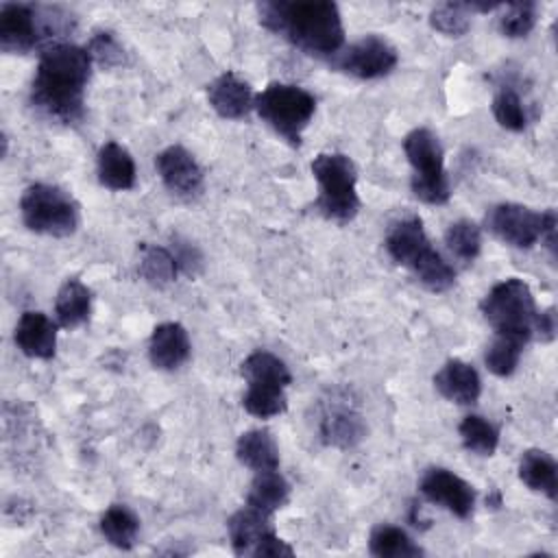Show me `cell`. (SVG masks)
Instances as JSON below:
<instances>
[{
	"instance_id": "cell-5",
	"label": "cell",
	"mask_w": 558,
	"mask_h": 558,
	"mask_svg": "<svg viewBox=\"0 0 558 558\" xmlns=\"http://www.w3.org/2000/svg\"><path fill=\"white\" fill-rule=\"evenodd\" d=\"M318 183V198L314 207L333 222H351L360 211V196L355 190L357 168L344 153H320L310 163Z\"/></svg>"
},
{
	"instance_id": "cell-20",
	"label": "cell",
	"mask_w": 558,
	"mask_h": 558,
	"mask_svg": "<svg viewBox=\"0 0 558 558\" xmlns=\"http://www.w3.org/2000/svg\"><path fill=\"white\" fill-rule=\"evenodd\" d=\"M240 375L246 379L248 386H259V388H281L286 390L292 381V375L281 357H277L270 351H253L251 355L244 357L240 364Z\"/></svg>"
},
{
	"instance_id": "cell-33",
	"label": "cell",
	"mask_w": 558,
	"mask_h": 558,
	"mask_svg": "<svg viewBox=\"0 0 558 558\" xmlns=\"http://www.w3.org/2000/svg\"><path fill=\"white\" fill-rule=\"evenodd\" d=\"M493 116L497 120V124L506 131H523L527 126V113L525 107L521 102V96L510 89V87H501L495 98H493Z\"/></svg>"
},
{
	"instance_id": "cell-16",
	"label": "cell",
	"mask_w": 558,
	"mask_h": 558,
	"mask_svg": "<svg viewBox=\"0 0 558 558\" xmlns=\"http://www.w3.org/2000/svg\"><path fill=\"white\" fill-rule=\"evenodd\" d=\"M192 344L181 323H161L153 329L148 342L150 364L159 371H177L190 360Z\"/></svg>"
},
{
	"instance_id": "cell-27",
	"label": "cell",
	"mask_w": 558,
	"mask_h": 558,
	"mask_svg": "<svg viewBox=\"0 0 558 558\" xmlns=\"http://www.w3.org/2000/svg\"><path fill=\"white\" fill-rule=\"evenodd\" d=\"M100 532L113 547L131 549L140 534V519L129 506L113 504L100 517Z\"/></svg>"
},
{
	"instance_id": "cell-31",
	"label": "cell",
	"mask_w": 558,
	"mask_h": 558,
	"mask_svg": "<svg viewBox=\"0 0 558 558\" xmlns=\"http://www.w3.org/2000/svg\"><path fill=\"white\" fill-rule=\"evenodd\" d=\"M445 244L453 257L469 264L482 251V229L473 220H456L445 231Z\"/></svg>"
},
{
	"instance_id": "cell-35",
	"label": "cell",
	"mask_w": 558,
	"mask_h": 558,
	"mask_svg": "<svg viewBox=\"0 0 558 558\" xmlns=\"http://www.w3.org/2000/svg\"><path fill=\"white\" fill-rule=\"evenodd\" d=\"M536 24V2H510L499 17V31L504 37L519 39L532 33Z\"/></svg>"
},
{
	"instance_id": "cell-21",
	"label": "cell",
	"mask_w": 558,
	"mask_h": 558,
	"mask_svg": "<svg viewBox=\"0 0 558 558\" xmlns=\"http://www.w3.org/2000/svg\"><path fill=\"white\" fill-rule=\"evenodd\" d=\"M519 480L536 493L549 499L558 495V464L543 449H527L519 460Z\"/></svg>"
},
{
	"instance_id": "cell-10",
	"label": "cell",
	"mask_w": 558,
	"mask_h": 558,
	"mask_svg": "<svg viewBox=\"0 0 558 558\" xmlns=\"http://www.w3.org/2000/svg\"><path fill=\"white\" fill-rule=\"evenodd\" d=\"M397 61H399V54L388 39L379 35H364L362 39L336 52L331 57V68L349 76L371 81V78H381L390 74Z\"/></svg>"
},
{
	"instance_id": "cell-17",
	"label": "cell",
	"mask_w": 558,
	"mask_h": 558,
	"mask_svg": "<svg viewBox=\"0 0 558 558\" xmlns=\"http://www.w3.org/2000/svg\"><path fill=\"white\" fill-rule=\"evenodd\" d=\"M434 388L451 403L471 405L482 395V379L469 362L451 357L434 375Z\"/></svg>"
},
{
	"instance_id": "cell-26",
	"label": "cell",
	"mask_w": 558,
	"mask_h": 558,
	"mask_svg": "<svg viewBox=\"0 0 558 558\" xmlns=\"http://www.w3.org/2000/svg\"><path fill=\"white\" fill-rule=\"evenodd\" d=\"M368 551L377 558H416L425 554L405 530L390 523H379L371 530Z\"/></svg>"
},
{
	"instance_id": "cell-37",
	"label": "cell",
	"mask_w": 558,
	"mask_h": 558,
	"mask_svg": "<svg viewBox=\"0 0 558 558\" xmlns=\"http://www.w3.org/2000/svg\"><path fill=\"white\" fill-rule=\"evenodd\" d=\"M172 255L179 264V270L187 272V275H196V270L203 266V257L198 253L196 246H192L190 242H181V240H174V246H172Z\"/></svg>"
},
{
	"instance_id": "cell-29",
	"label": "cell",
	"mask_w": 558,
	"mask_h": 558,
	"mask_svg": "<svg viewBox=\"0 0 558 558\" xmlns=\"http://www.w3.org/2000/svg\"><path fill=\"white\" fill-rule=\"evenodd\" d=\"M460 440L475 456H493L499 445V429L480 414H469L458 425Z\"/></svg>"
},
{
	"instance_id": "cell-3",
	"label": "cell",
	"mask_w": 558,
	"mask_h": 558,
	"mask_svg": "<svg viewBox=\"0 0 558 558\" xmlns=\"http://www.w3.org/2000/svg\"><path fill=\"white\" fill-rule=\"evenodd\" d=\"M384 246L395 264L408 268L427 290L445 292L456 283V268L432 246L418 216L392 222Z\"/></svg>"
},
{
	"instance_id": "cell-32",
	"label": "cell",
	"mask_w": 558,
	"mask_h": 558,
	"mask_svg": "<svg viewBox=\"0 0 558 558\" xmlns=\"http://www.w3.org/2000/svg\"><path fill=\"white\" fill-rule=\"evenodd\" d=\"M469 2H445L429 11V26L447 37H462L471 28Z\"/></svg>"
},
{
	"instance_id": "cell-30",
	"label": "cell",
	"mask_w": 558,
	"mask_h": 558,
	"mask_svg": "<svg viewBox=\"0 0 558 558\" xmlns=\"http://www.w3.org/2000/svg\"><path fill=\"white\" fill-rule=\"evenodd\" d=\"M525 344L527 342L519 338L495 333V340L486 347V353H484L486 368L497 377H510L519 366Z\"/></svg>"
},
{
	"instance_id": "cell-34",
	"label": "cell",
	"mask_w": 558,
	"mask_h": 558,
	"mask_svg": "<svg viewBox=\"0 0 558 558\" xmlns=\"http://www.w3.org/2000/svg\"><path fill=\"white\" fill-rule=\"evenodd\" d=\"M242 408L257 416V418H270L288 408L286 390L281 388H259V386H248L244 397H242Z\"/></svg>"
},
{
	"instance_id": "cell-36",
	"label": "cell",
	"mask_w": 558,
	"mask_h": 558,
	"mask_svg": "<svg viewBox=\"0 0 558 558\" xmlns=\"http://www.w3.org/2000/svg\"><path fill=\"white\" fill-rule=\"evenodd\" d=\"M87 52L92 61H96L102 68H116L124 63V48L113 37V33H96L87 46Z\"/></svg>"
},
{
	"instance_id": "cell-8",
	"label": "cell",
	"mask_w": 558,
	"mask_h": 558,
	"mask_svg": "<svg viewBox=\"0 0 558 558\" xmlns=\"http://www.w3.org/2000/svg\"><path fill=\"white\" fill-rule=\"evenodd\" d=\"M403 153L414 170L410 181L412 194L427 205H445L451 196V187L438 135L425 126L412 129L403 137Z\"/></svg>"
},
{
	"instance_id": "cell-18",
	"label": "cell",
	"mask_w": 558,
	"mask_h": 558,
	"mask_svg": "<svg viewBox=\"0 0 558 558\" xmlns=\"http://www.w3.org/2000/svg\"><path fill=\"white\" fill-rule=\"evenodd\" d=\"M96 170L100 185H105L107 190L124 192L135 185V161L131 153L118 142H107L100 146L96 157Z\"/></svg>"
},
{
	"instance_id": "cell-15",
	"label": "cell",
	"mask_w": 558,
	"mask_h": 558,
	"mask_svg": "<svg viewBox=\"0 0 558 558\" xmlns=\"http://www.w3.org/2000/svg\"><path fill=\"white\" fill-rule=\"evenodd\" d=\"M13 340L26 357L50 360L57 351V325L44 312L26 310L15 325Z\"/></svg>"
},
{
	"instance_id": "cell-2",
	"label": "cell",
	"mask_w": 558,
	"mask_h": 558,
	"mask_svg": "<svg viewBox=\"0 0 558 558\" xmlns=\"http://www.w3.org/2000/svg\"><path fill=\"white\" fill-rule=\"evenodd\" d=\"M259 24L314 57L342 50L344 26L331 0H270L257 4Z\"/></svg>"
},
{
	"instance_id": "cell-14",
	"label": "cell",
	"mask_w": 558,
	"mask_h": 558,
	"mask_svg": "<svg viewBox=\"0 0 558 558\" xmlns=\"http://www.w3.org/2000/svg\"><path fill=\"white\" fill-rule=\"evenodd\" d=\"M207 100L211 109L225 120H240L248 116L255 105L251 85L235 72H222L207 85Z\"/></svg>"
},
{
	"instance_id": "cell-24",
	"label": "cell",
	"mask_w": 558,
	"mask_h": 558,
	"mask_svg": "<svg viewBox=\"0 0 558 558\" xmlns=\"http://www.w3.org/2000/svg\"><path fill=\"white\" fill-rule=\"evenodd\" d=\"M235 458L253 471H270L279 466V447L268 429H248L235 442Z\"/></svg>"
},
{
	"instance_id": "cell-22",
	"label": "cell",
	"mask_w": 558,
	"mask_h": 558,
	"mask_svg": "<svg viewBox=\"0 0 558 558\" xmlns=\"http://www.w3.org/2000/svg\"><path fill=\"white\" fill-rule=\"evenodd\" d=\"M89 312H92V292L89 288L72 277V279H65L57 292V299H54V316H57V323L65 329H74L78 325H83L87 318H89Z\"/></svg>"
},
{
	"instance_id": "cell-1",
	"label": "cell",
	"mask_w": 558,
	"mask_h": 558,
	"mask_svg": "<svg viewBox=\"0 0 558 558\" xmlns=\"http://www.w3.org/2000/svg\"><path fill=\"white\" fill-rule=\"evenodd\" d=\"M89 74L92 57L87 48L70 41L48 44L39 54L31 83V105L65 124L81 120Z\"/></svg>"
},
{
	"instance_id": "cell-39",
	"label": "cell",
	"mask_w": 558,
	"mask_h": 558,
	"mask_svg": "<svg viewBox=\"0 0 558 558\" xmlns=\"http://www.w3.org/2000/svg\"><path fill=\"white\" fill-rule=\"evenodd\" d=\"M556 312L554 307H547L543 312H538L536 323H534V338H538L541 342H549L556 338Z\"/></svg>"
},
{
	"instance_id": "cell-4",
	"label": "cell",
	"mask_w": 558,
	"mask_h": 558,
	"mask_svg": "<svg viewBox=\"0 0 558 558\" xmlns=\"http://www.w3.org/2000/svg\"><path fill=\"white\" fill-rule=\"evenodd\" d=\"M72 15L59 7L4 2L0 7V48L4 52H31L41 41L68 33Z\"/></svg>"
},
{
	"instance_id": "cell-13",
	"label": "cell",
	"mask_w": 558,
	"mask_h": 558,
	"mask_svg": "<svg viewBox=\"0 0 558 558\" xmlns=\"http://www.w3.org/2000/svg\"><path fill=\"white\" fill-rule=\"evenodd\" d=\"M155 168L163 185L179 196H194L203 187V170L194 155L183 146H168L155 157Z\"/></svg>"
},
{
	"instance_id": "cell-38",
	"label": "cell",
	"mask_w": 558,
	"mask_h": 558,
	"mask_svg": "<svg viewBox=\"0 0 558 558\" xmlns=\"http://www.w3.org/2000/svg\"><path fill=\"white\" fill-rule=\"evenodd\" d=\"M292 554H294V549H292L286 541H281V538L275 534V530L268 532V534L257 543V547L253 549V556H255V558H281V556H292Z\"/></svg>"
},
{
	"instance_id": "cell-7",
	"label": "cell",
	"mask_w": 558,
	"mask_h": 558,
	"mask_svg": "<svg viewBox=\"0 0 558 558\" xmlns=\"http://www.w3.org/2000/svg\"><path fill=\"white\" fill-rule=\"evenodd\" d=\"M257 116L290 146H301V135L316 111V98L292 83H270L255 96Z\"/></svg>"
},
{
	"instance_id": "cell-19",
	"label": "cell",
	"mask_w": 558,
	"mask_h": 558,
	"mask_svg": "<svg viewBox=\"0 0 558 558\" xmlns=\"http://www.w3.org/2000/svg\"><path fill=\"white\" fill-rule=\"evenodd\" d=\"M272 530L275 527L270 523V514H264L251 506L240 508L227 521L229 541L238 556H253L257 543Z\"/></svg>"
},
{
	"instance_id": "cell-11",
	"label": "cell",
	"mask_w": 558,
	"mask_h": 558,
	"mask_svg": "<svg viewBox=\"0 0 558 558\" xmlns=\"http://www.w3.org/2000/svg\"><path fill=\"white\" fill-rule=\"evenodd\" d=\"M545 216L547 209L534 211L519 203H499L488 209L486 229L514 248H532L543 238Z\"/></svg>"
},
{
	"instance_id": "cell-25",
	"label": "cell",
	"mask_w": 558,
	"mask_h": 558,
	"mask_svg": "<svg viewBox=\"0 0 558 558\" xmlns=\"http://www.w3.org/2000/svg\"><path fill=\"white\" fill-rule=\"evenodd\" d=\"M288 497H290V484L277 469L255 471V477L246 490V506L272 517V512L286 506Z\"/></svg>"
},
{
	"instance_id": "cell-6",
	"label": "cell",
	"mask_w": 558,
	"mask_h": 558,
	"mask_svg": "<svg viewBox=\"0 0 558 558\" xmlns=\"http://www.w3.org/2000/svg\"><path fill=\"white\" fill-rule=\"evenodd\" d=\"M480 312L499 336H512L523 342L534 338L538 310L530 286L519 277L495 283L480 301Z\"/></svg>"
},
{
	"instance_id": "cell-9",
	"label": "cell",
	"mask_w": 558,
	"mask_h": 558,
	"mask_svg": "<svg viewBox=\"0 0 558 558\" xmlns=\"http://www.w3.org/2000/svg\"><path fill=\"white\" fill-rule=\"evenodd\" d=\"M22 222L41 235L68 238L78 229V203L59 185L33 183L20 198Z\"/></svg>"
},
{
	"instance_id": "cell-12",
	"label": "cell",
	"mask_w": 558,
	"mask_h": 558,
	"mask_svg": "<svg viewBox=\"0 0 558 558\" xmlns=\"http://www.w3.org/2000/svg\"><path fill=\"white\" fill-rule=\"evenodd\" d=\"M418 490L427 501L449 510L458 519H469L473 514L475 488L449 469H442V466L425 469L418 482Z\"/></svg>"
},
{
	"instance_id": "cell-23",
	"label": "cell",
	"mask_w": 558,
	"mask_h": 558,
	"mask_svg": "<svg viewBox=\"0 0 558 558\" xmlns=\"http://www.w3.org/2000/svg\"><path fill=\"white\" fill-rule=\"evenodd\" d=\"M366 436L362 416L351 408H331L320 418V438L325 445L353 447Z\"/></svg>"
},
{
	"instance_id": "cell-28",
	"label": "cell",
	"mask_w": 558,
	"mask_h": 558,
	"mask_svg": "<svg viewBox=\"0 0 558 558\" xmlns=\"http://www.w3.org/2000/svg\"><path fill=\"white\" fill-rule=\"evenodd\" d=\"M137 270H140V277L153 288H166L177 279L179 264L172 251L157 244H142Z\"/></svg>"
}]
</instances>
